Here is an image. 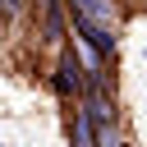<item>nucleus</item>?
Wrapping results in <instances>:
<instances>
[{"mask_svg":"<svg viewBox=\"0 0 147 147\" xmlns=\"http://www.w3.org/2000/svg\"><path fill=\"white\" fill-rule=\"evenodd\" d=\"M51 87H55V96H64V101H69V96H83V60H78L74 51H64V55H60Z\"/></svg>","mask_w":147,"mask_h":147,"instance_id":"nucleus-1","label":"nucleus"},{"mask_svg":"<svg viewBox=\"0 0 147 147\" xmlns=\"http://www.w3.org/2000/svg\"><path fill=\"white\" fill-rule=\"evenodd\" d=\"M69 14L87 18V23H101V28H115V5L110 0H64Z\"/></svg>","mask_w":147,"mask_h":147,"instance_id":"nucleus-2","label":"nucleus"},{"mask_svg":"<svg viewBox=\"0 0 147 147\" xmlns=\"http://www.w3.org/2000/svg\"><path fill=\"white\" fill-rule=\"evenodd\" d=\"M74 142H83V147H92V142H96V124H92V115H87L83 106L74 110Z\"/></svg>","mask_w":147,"mask_h":147,"instance_id":"nucleus-3","label":"nucleus"},{"mask_svg":"<svg viewBox=\"0 0 147 147\" xmlns=\"http://www.w3.org/2000/svg\"><path fill=\"white\" fill-rule=\"evenodd\" d=\"M46 37H51V41L64 37V5H60V0H46Z\"/></svg>","mask_w":147,"mask_h":147,"instance_id":"nucleus-4","label":"nucleus"},{"mask_svg":"<svg viewBox=\"0 0 147 147\" xmlns=\"http://www.w3.org/2000/svg\"><path fill=\"white\" fill-rule=\"evenodd\" d=\"M23 9H28V0H0V14L5 18H18Z\"/></svg>","mask_w":147,"mask_h":147,"instance_id":"nucleus-5","label":"nucleus"},{"mask_svg":"<svg viewBox=\"0 0 147 147\" xmlns=\"http://www.w3.org/2000/svg\"><path fill=\"white\" fill-rule=\"evenodd\" d=\"M142 5H147V0H142Z\"/></svg>","mask_w":147,"mask_h":147,"instance_id":"nucleus-6","label":"nucleus"}]
</instances>
